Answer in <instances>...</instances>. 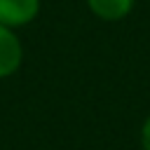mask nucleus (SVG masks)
<instances>
[{
  "label": "nucleus",
  "instance_id": "20e7f679",
  "mask_svg": "<svg viewBox=\"0 0 150 150\" xmlns=\"http://www.w3.org/2000/svg\"><path fill=\"white\" fill-rule=\"evenodd\" d=\"M141 148L143 150H150V115L145 117V122L141 127Z\"/></svg>",
  "mask_w": 150,
  "mask_h": 150
},
{
  "label": "nucleus",
  "instance_id": "f03ea898",
  "mask_svg": "<svg viewBox=\"0 0 150 150\" xmlns=\"http://www.w3.org/2000/svg\"><path fill=\"white\" fill-rule=\"evenodd\" d=\"M23 61V45L16 33L0 23V80L14 75Z\"/></svg>",
  "mask_w": 150,
  "mask_h": 150
},
{
  "label": "nucleus",
  "instance_id": "7ed1b4c3",
  "mask_svg": "<svg viewBox=\"0 0 150 150\" xmlns=\"http://www.w3.org/2000/svg\"><path fill=\"white\" fill-rule=\"evenodd\" d=\"M89 12L101 21H122L131 9L136 0H84Z\"/></svg>",
  "mask_w": 150,
  "mask_h": 150
},
{
  "label": "nucleus",
  "instance_id": "f257e3e1",
  "mask_svg": "<svg viewBox=\"0 0 150 150\" xmlns=\"http://www.w3.org/2000/svg\"><path fill=\"white\" fill-rule=\"evenodd\" d=\"M40 14V0H0V23L16 30L33 23Z\"/></svg>",
  "mask_w": 150,
  "mask_h": 150
}]
</instances>
